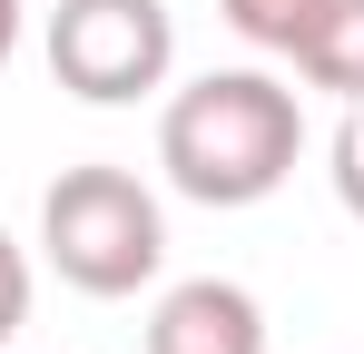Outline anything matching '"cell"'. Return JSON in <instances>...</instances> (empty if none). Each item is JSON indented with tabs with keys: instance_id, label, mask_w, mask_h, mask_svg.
Instances as JSON below:
<instances>
[{
	"instance_id": "9",
	"label": "cell",
	"mask_w": 364,
	"mask_h": 354,
	"mask_svg": "<svg viewBox=\"0 0 364 354\" xmlns=\"http://www.w3.org/2000/svg\"><path fill=\"white\" fill-rule=\"evenodd\" d=\"M10 50H20V0H0V69H10Z\"/></svg>"
},
{
	"instance_id": "6",
	"label": "cell",
	"mask_w": 364,
	"mask_h": 354,
	"mask_svg": "<svg viewBox=\"0 0 364 354\" xmlns=\"http://www.w3.org/2000/svg\"><path fill=\"white\" fill-rule=\"evenodd\" d=\"M217 10H227V30H237L246 50H276V59H286L325 0H217Z\"/></svg>"
},
{
	"instance_id": "3",
	"label": "cell",
	"mask_w": 364,
	"mask_h": 354,
	"mask_svg": "<svg viewBox=\"0 0 364 354\" xmlns=\"http://www.w3.org/2000/svg\"><path fill=\"white\" fill-rule=\"evenodd\" d=\"M178 69V20L168 0H60L50 10V79L89 109H128L168 89Z\"/></svg>"
},
{
	"instance_id": "2",
	"label": "cell",
	"mask_w": 364,
	"mask_h": 354,
	"mask_svg": "<svg viewBox=\"0 0 364 354\" xmlns=\"http://www.w3.org/2000/svg\"><path fill=\"white\" fill-rule=\"evenodd\" d=\"M40 256L79 295H138L168 266V217H158V197H148L138 168L89 158V168L50 177V197H40Z\"/></svg>"
},
{
	"instance_id": "7",
	"label": "cell",
	"mask_w": 364,
	"mask_h": 354,
	"mask_svg": "<svg viewBox=\"0 0 364 354\" xmlns=\"http://www.w3.org/2000/svg\"><path fill=\"white\" fill-rule=\"evenodd\" d=\"M325 177H335V197H345V217L364 227V99H345V118H335V148H325Z\"/></svg>"
},
{
	"instance_id": "1",
	"label": "cell",
	"mask_w": 364,
	"mask_h": 354,
	"mask_svg": "<svg viewBox=\"0 0 364 354\" xmlns=\"http://www.w3.org/2000/svg\"><path fill=\"white\" fill-rule=\"evenodd\" d=\"M305 158V109L266 69H207L158 109V168L197 207H256Z\"/></svg>"
},
{
	"instance_id": "8",
	"label": "cell",
	"mask_w": 364,
	"mask_h": 354,
	"mask_svg": "<svg viewBox=\"0 0 364 354\" xmlns=\"http://www.w3.org/2000/svg\"><path fill=\"white\" fill-rule=\"evenodd\" d=\"M20 325H30V246L0 227V354L20 345Z\"/></svg>"
},
{
	"instance_id": "5",
	"label": "cell",
	"mask_w": 364,
	"mask_h": 354,
	"mask_svg": "<svg viewBox=\"0 0 364 354\" xmlns=\"http://www.w3.org/2000/svg\"><path fill=\"white\" fill-rule=\"evenodd\" d=\"M286 59H296L315 89H335V99H364V0H325Z\"/></svg>"
},
{
	"instance_id": "4",
	"label": "cell",
	"mask_w": 364,
	"mask_h": 354,
	"mask_svg": "<svg viewBox=\"0 0 364 354\" xmlns=\"http://www.w3.org/2000/svg\"><path fill=\"white\" fill-rule=\"evenodd\" d=\"M148 354H266V305L237 276H187L148 315Z\"/></svg>"
}]
</instances>
